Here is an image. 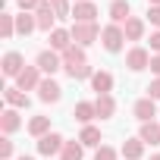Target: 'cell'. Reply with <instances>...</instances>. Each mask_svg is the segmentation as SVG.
<instances>
[{
    "instance_id": "4316f807",
    "label": "cell",
    "mask_w": 160,
    "mask_h": 160,
    "mask_svg": "<svg viewBox=\"0 0 160 160\" xmlns=\"http://www.w3.org/2000/svg\"><path fill=\"white\" fill-rule=\"evenodd\" d=\"M13 32H16L13 16H10V13H0V35H3V38H13Z\"/></svg>"
},
{
    "instance_id": "9a60e30c",
    "label": "cell",
    "mask_w": 160,
    "mask_h": 160,
    "mask_svg": "<svg viewBox=\"0 0 160 160\" xmlns=\"http://www.w3.org/2000/svg\"><path fill=\"white\" fill-rule=\"evenodd\" d=\"M78 141H82L85 148H101V129L85 126V129H82V135H78Z\"/></svg>"
},
{
    "instance_id": "2e32d148",
    "label": "cell",
    "mask_w": 160,
    "mask_h": 160,
    "mask_svg": "<svg viewBox=\"0 0 160 160\" xmlns=\"http://www.w3.org/2000/svg\"><path fill=\"white\" fill-rule=\"evenodd\" d=\"M25 66H22V57L19 53H7L3 57V75H19Z\"/></svg>"
},
{
    "instance_id": "4dcf8cb0",
    "label": "cell",
    "mask_w": 160,
    "mask_h": 160,
    "mask_svg": "<svg viewBox=\"0 0 160 160\" xmlns=\"http://www.w3.org/2000/svg\"><path fill=\"white\" fill-rule=\"evenodd\" d=\"M19 7H22V13H28V10H38L41 7V0H19Z\"/></svg>"
},
{
    "instance_id": "8d00e7d4",
    "label": "cell",
    "mask_w": 160,
    "mask_h": 160,
    "mask_svg": "<svg viewBox=\"0 0 160 160\" xmlns=\"http://www.w3.org/2000/svg\"><path fill=\"white\" fill-rule=\"evenodd\" d=\"M151 160H160V154H157V157H151Z\"/></svg>"
},
{
    "instance_id": "ffe728a7",
    "label": "cell",
    "mask_w": 160,
    "mask_h": 160,
    "mask_svg": "<svg viewBox=\"0 0 160 160\" xmlns=\"http://www.w3.org/2000/svg\"><path fill=\"white\" fill-rule=\"evenodd\" d=\"M35 28H38V19H35V16H28V13L16 16V32H19V35H28V32H35Z\"/></svg>"
},
{
    "instance_id": "4fadbf2b",
    "label": "cell",
    "mask_w": 160,
    "mask_h": 160,
    "mask_svg": "<svg viewBox=\"0 0 160 160\" xmlns=\"http://www.w3.org/2000/svg\"><path fill=\"white\" fill-rule=\"evenodd\" d=\"M38 28H44V32H50V25H53V19H57V13H53V7L50 3H41L38 7Z\"/></svg>"
},
{
    "instance_id": "ac0fdd59",
    "label": "cell",
    "mask_w": 160,
    "mask_h": 160,
    "mask_svg": "<svg viewBox=\"0 0 160 160\" xmlns=\"http://www.w3.org/2000/svg\"><path fill=\"white\" fill-rule=\"evenodd\" d=\"M98 116L101 119H107V116H113V110H116V104H113V98L110 94H98Z\"/></svg>"
},
{
    "instance_id": "d6986e66",
    "label": "cell",
    "mask_w": 160,
    "mask_h": 160,
    "mask_svg": "<svg viewBox=\"0 0 160 160\" xmlns=\"http://www.w3.org/2000/svg\"><path fill=\"white\" fill-rule=\"evenodd\" d=\"M141 141L160 144V126H157V122H141Z\"/></svg>"
},
{
    "instance_id": "603a6c76",
    "label": "cell",
    "mask_w": 160,
    "mask_h": 160,
    "mask_svg": "<svg viewBox=\"0 0 160 160\" xmlns=\"http://www.w3.org/2000/svg\"><path fill=\"white\" fill-rule=\"evenodd\" d=\"M47 129H50V119H47V116H35V119L28 122V132H32V135H38V138H44V135H47Z\"/></svg>"
},
{
    "instance_id": "83f0119b",
    "label": "cell",
    "mask_w": 160,
    "mask_h": 160,
    "mask_svg": "<svg viewBox=\"0 0 160 160\" xmlns=\"http://www.w3.org/2000/svg\"><path fill=\"white\" fill-rule=\"evenodd\" d=\"M50 7H53V13H57V19H63V16H69V3H66V0H50Z\"/></svg>"
},
{
    "instance_id": "52a82bcc",
    "label": "cell",
    "mask_w": 160,
    "mask_h": 160,
    "mask_svg": "<svg viewBox=\"0 0 160 160\" xmlns=\"http://www.w3.org/2000/svg\"><path fill=\"white\" fill-rule=\"evenodd\" d=\"M126 66H129V69H135V72H141L144 66H151L148 50H144V47H132V50H129V57H126Z\"/></svg>"
},
{
    "instance_id": "d6a6232c",
    "label": "cell",
    "mask_w": 160,
    "mask_h": 160,
    "mask_svg": "<svg viewBox=\"0 0 160 160\" xmlns=\"http://www.w3.org/2000/svg\"><path fill=\"white\" fill-rule=\"evenodd\" d=\"M148 94H151V101H154V98H160V78H157V82L148 88Z\"/></svg>"
},
{
    "instance_id": "3957f363",
    "label": "cell",
    "mask_w": 160,
    "mask_h": 160,
    "mask_svg": "<svg viewBox=\"0 0 160 160\" xmlns=\"http://www.w3.org/2000/svg\"><path fill=\"white\" fill-rule=\"evenodd\" d=\"M63 148H66V141L57 135V132H47L44 138H38V151L44 154V157H53V154H63Z\"/></svg>"
},
{
    "instance_id": "44dd1931",
    "label": "cell",
    "mask_w": 160,
    "mask_h": 160,
    "mask_svg": "<svg viewBox=\"0 0 160 160\" xmlns=\"http://www.w3.org/2000/svg\"><path fill=\"white\" fill-rule=\"evenodd\" d=\"M122 154H126L129 160H138V157L144 154V141H141V138H132V141H126V144H122Z\"/></svg>"
},
{
    "instance_id": "1f68e13d",
    "label": "cell",
    "mask_w": 160,
    "mask_h": 160,
    "mask_svg": "<svg viewBox=\"0 0 160 160\" xmlns=\"http://www.w3.org/2000/svg\"><path fill=\"white\" fill-rule=\"evenodd\" d=\"M148 19H151L154 25H160V7H151V10H148Z\"/></svg>"
},
{
    "instance_id": "5bb4252c",
    "label": "cell",
    "mask_w": 160,
    "mask_h": 160,
    "mask_svg": "<svg viewBox=\"0 0 160 160\" xmlns=\"http://www.w3.org/2000/svg\"><path fill=\"white\" fill-rule=\"evenodd\" d=\"M91 85H94L98 94H107V91L113 88V75H110V72H94V75H91Z\"/></svg>"
},
{
    "instance_id": "74e56055",
    "label": "cell",
    "mask_w": 160,
    "mask_h": 160,
    "mask_svg": "<svg viewBox=\"0 0 160 160\" xmlns=\"http://www.w3.org/2000/svg\"><path fill=\"white\" fill-rule=\"evenodd\" d=\"M19 160H32V157H19Z\"/></svg>"
},
{
    "instance_id": "5b68a950",
    "label": "cell",
    "mask_w": 160,
    "mask_h": 160,
    "mask_svg": "<svg viewBox=\"0 0 160 160\" xmlns=\"http://www.w3.org/2000/svg\"><path fill=\"white\" fill-rule=\"evenodd\" d=\"M41 78H38V66H25L19 75H16V88L19 91H28V88H38Z\"/></svg>"
},
{
    "instance_id": "cb8c5ba5",
    "label": "cell",
    "mask_w": 160,
    "mask_h": 160,
    "mask_svg": "<svg viewBox=\"0 0 160 160\" xmlns=\"http://www.w3.org/2000/svg\"><path fill=\"white\" fill-rule=\"evenodd\" d=\"M82 148H85L82 141H66V148H63L60 157L63 160H82Z\"/></svg>"
},
{
    "instance_id": "ba28073f",
    "label": "cell",
    "mask_w": 160,
    "mask_h": 160,
    "mask_svg": "<svg viewBox=\"0 0 160 160\" xmlns=\"http://www.w3.org/2000/svg\"><path fill=\"white\" fill-rule=\"evenodd\" d=\"M72 16H75V22H94L98 7H94V3H88V0H78L75 10H72Z\"/></svg>"
},
{
    "instance_id": "9c48e42d",
    "label": "cell",
    "mask_w": 160,
    "mask_h": 160,
    "mask_svg": "<svg viewBox=\"0 0 160 160\" xmlns=\"http://www.w3.org/2000/svg\"><path fill=\"white\" fill-rule=\"evenodd\" d=\"M60 66H63V60H60L53 50H41V53H38V69H44V72H50V75H53Z\"/></svg>"
},
{
    "instance_id": "277c9868",
    "label": "cell",
    "mask_w": 160,
    "mask_h": 160,
    "mask_svg": "<svg viewBox=\"0 0 160 160\" xmlns=\"http://www.w3.org/2000/svg\"><path fill=\"white\" fill-rule=\"evenodd\" d=\"M101 38H104V47H107L110 53H116V50L122 47V41H126V32H122L119 25H107V28L101 32Z\"/></svg>"
},
{
    "instance_id": "ab89813d",
    "label": "cell",
    "mask_w": 160,
    "mask_h": 160,
    "mask_svg": "<svg viewBox=\"0 0 160 160\" xmlns=\"http://www.w3.org/2000/svg\"><path fill=\"white\" fill-rule=\"evenodd\" d=\"M75 3H78V0H75Z\"/></svg>"
},
{
    "instance_id": "d4e9b609",
    "label": "cell",
    "mask_w": 160,
    "mask_h": 160,
    "mask_svg": "<svg viewBox=\"0 0 160 160\" xmlns=\"http://www.w3.org/2000/svg\"><path fill=\"white\" fill-rule=\"evenodd\" d=\"M0 126H3V132H7V135H10V132H16V129H19V113H16V110H7L3 116H0Z\"/></svg>"
},
{
    "instance_id": "f1b7e54d",
    "label": "cell",
    "mask_w": 160,
    "mask_h": 160,
    "mask_svg": "<svg viewBox=\"0 0 160 160\" xmlns=\"http://www.w3.org/2000/svg\"><path fill=\"white\" fill-rule=\"evenodd\" d=\"M94 160H116V151L104 144V148H98V154H94Z\"/></svg>"
},
{
    "instance_id": "836d02e7",
    "label": "cell",
    "mask_w": 160,
    "mask_h": 160,
    "mask_svg": "<svg viewBox=\"0 0 160 160\" xmlns=\"http://www.w3.org/2000/svg\"><path fill=\"white\" fill-rule=\"evenodd\" d=\"M151 47H154V50H160V32H154V35H151Z\"/></svg>"
},
{
    "instance_id": "6da1fadb",
    "label": "cell",
    "mask_w": 160,
    "mask_h": 160,
    "mask_svg": "<svg viewBox=\"0 0 160 160\" xmlns=\"http://www.w3.org/2000/svg\"><path fill=\"white\" fill-rule=\"evenodd\" d=\"M63 69H66L69 78H88V75H94L91 66H88V60H85V50L78 44L69 47V50H63Z\"/></svg>"
},
{
    "instance_id": "8fae6325",
    "label": "cell",
    "mask_w": 160,
    "mask_h": 160,
    "mask_svg": "<svg viewBox=\"0 0 160 160\" xmlns=\"http://www.w3.org/2000/svg\"><path fill=\"white\" fill-rule=\"evenodd\" d=\"M132 7H129V0H113V3H110V19L113 22H129L132 16Z\"/></svg>"
},
{
    "instance_id": "e575fe53",
    "label": "cell",
    "mask_w": 160,
    "mask_h": 160,
    "mask_svg": "<svg viewBox=\"0 0 160 160\" xmlns=\"http://www.w3.org/2000/svg\"><path fill=\"white\" fill-rule=\"evenodd\" d=\"M151 69H154V72L160 75V57H151Z\"/></svg>"
},
{
    "instance_id": "7a4b0ae2",
    "label": "cell",
    "mask_w": 160,
    "mask_h": 160,
    "mask_svg": "<svg viewBox=\"0 0 160 160\" xmlns=\"http://www.w3.org/2000/svg\"><path fill=\"white\" fill-rule=\"evenodd\" d=\"M94 38H98V25H94V22H75V28H72V41H75L78 47L94 44Z\"/></svg>"
},
{
    "instance_id": "484cf974",
    "label": "cell",
    "mask_w": 160,
    "mask_h": 160,
    "mask_svg": "<svg viewBox=\"0 0 160 160\" xmlns=\"http://www.w3.org/2000/svg\"><path fill=\"white\" fill-rule=\"evenodd\" d=\"M3 94H7V101H10L13 107H28V98H25V94H22L19 88H7Z\"/></svg>"
},
{
    "instance_id": "8992f818",
    "label": "cell",
    "mask_w": 160,
    "mask_h": 160,
    "mask_svg": "<svg viewBox=\"0 0 160 160\" xmlns=\"http://www.w3.org/2000/svg\"><path fill=\"white\" fill-rule=\"evenodd\" d=\"M38 98L47 101V104H57V101L63 98V88H60L57 82H50V78H44V82L38 85Z\"/></svg>"
},
{
    "instance_id": "f35d334b",
    "label": "cell",
    "mask_w": 160,
    "mask_h": 160,
    "mask_svg": "<svg viewBox=\"0 0 160 160\" xmlns=\"http://www.w3.org/2000/svg\"><path fill=\"white\" fill-rule=\"evenodd\" d=\"M47 3H50V0H47Z\"/></svg>"
},
{
    "instance_id": "f546056e",
    "label": "cell",
    "mask_w": 160,
    "mask_h": 160,
    "mask_svg": "<svg viewBox=\"0 0 160 160\" xmlns=\"http://www.w3.org/2000/svg\"><path fill=\"white\" fill-rule=\"evenodd\" d=\"M10 154H13V141H10V138H3V141H0V157L10 160Z\"/></svg>"
},
{
    "instance_id": "7402d4cb",
    "label": "cell",
    "mask_w": 160,
    "mask_h": 160,
    "mask_svg": "<svg viewBox=\"0 0 160 160\" xmlns=\"http://www.w3.org/2000/svg\"><path fill=\"white\" fill-rule=\"evenodd\" d=\"M141 35H144V22H141V19H135V16H132V19H129V22H126V38H129V41H138V38H141Z\"/></svg>"
},
{
    "instance_id": "30bf717a",
    "label": "cell",
    "mask_w": 160,
    "mask_h": 160,
    "mask_svg": "<svg viewBox=\"0 0 160 160\" xmlns=\"http://www.w3.org/2000/svg\"><path fill=\"white\" fill-rule=\"evenodd\" d=\"M135 116H138L141 122H154V116H157V107H154V101H151V98H141V101L135 104Z\"/></svg>"
},
{
    "instance_id": "e0dca14e",
    "label": "cell",
    "mask_w": 160,
    "mask_h": 160,
    "mask_svg": "<svg viewBox=\"0 0 160 160\" xmlns=\"http://www.w3.org/2000/svg\"><path fill=\"white\" fill-rule=\"evenodd\" d=\"M72 116H75L78 122H88L91 116H98V107H94V104H88V101H82V104H75Z\"/></svg>"
},
{
    "instance_id": "d590c367",
    "label": "cell",
    "mask_w": 160,
    "mask_h": 160,
    "mask_svg": "<svg viewBox=\"0 0 160 160\" xmlns=\"http://www.w3.org/2000/svg\"><path fill=\"white\" fill-rule=\"evenodd\" d=\"M148 3H151V7H160V0H148Z\"/></svg>"
},
{
    "instance_id": "7c38bea8",
    "label": "cell",
    "mask_w": 160,
    "mask_h": 160,
    "mask_svg": "<svg viewBox=\"0 0 160 160\" xmlns=\"http://www.w3.org/2000/svg\"><path fill=\"white\" fill-rule=\"evenodd\" d=\"M50 47H53V50H69V47H72V32L53 28V32H50Z\"/></svg>"
}]
</instances>
